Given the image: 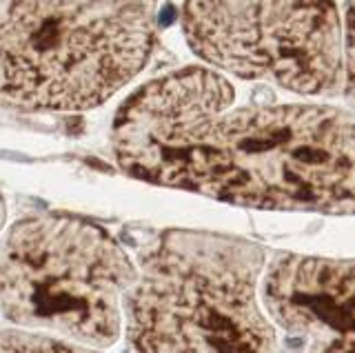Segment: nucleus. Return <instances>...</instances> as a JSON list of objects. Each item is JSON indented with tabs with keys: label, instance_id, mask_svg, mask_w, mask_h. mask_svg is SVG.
I'll use <instances>...</instances> for the list:
<instances>
[{
	"label": "nucleus",
	"instance_id": "nucleus-4",
	"mask_svg": "<svg viewBox=\"0 0 355 353\" xmlns=\"http://www.w3.org/2000/svg\"><path fill=\"white\" fill-rule=\"evenodd\" d=\"M138 273L103 227L69 216H31L5 240L3 313L18 327L105 349L120 338L125 298Z\"/></svg>",
	"mask_w": 355,
	"mask_h": 353
},
{
	"label": "nucleus",
	"instance_id": "nucleus-8",
	"mask_svg": "<svg viewBox=\"0 0 355 353\" xmlns=\"http://www.w3.org/2000/svg\"><path fill=\"white\" fill-rule=\"evenodd\" d=\"M342 85L349 105L355 109V5L347 9L344 20V58H342Z\"/></svg>",
	"mask_w": 355,
	"mask_h": 353
},
{
	"label": "nucleus",
	"instance_id": "nucleus-1",
	"mask_svg": "<svg viewBox=\"0 0 355 353\" xmlns=\"http://www.w3.org/2000/svg\"><path fill=\"white\" fill-rule=\"evenodd\" d=\"M233 103L231 83L207 67L142 85L114 120L120 169L240 207L355 214V114Z\"/></svg>",
	"mask_w": 355,
	"mask_h": 353
},
{
	"label": "nucleus",
	"instance_id": "nucleus-5",
	"mask_svg": "<svg viewBox=\"0 0 355 353\" xmlns=\"http://www.w3.org/2000/svg\"><path fill=\"white\" fill-rule=\"evenodd\" d=\"M189 47L218 71L304 96L342 83L344 38L331 0H187Z\"/></svg>",
	"mask_w": 355,
	"mask_h": 353
},
{
	"label": "nucleus",
	"instance_id": "nucleus-7",
	"mask_svg": "<svg viewBox=\"0 0 355 353\" xmlns=\"http://www.w3.org/2000/svg\"><path fill=\"white\" fill-rule=\"evenodd\" d=\"M3 353H98L87 345H71L58 338L27 331H3Z\"/></svg>",
	"mask_w": 355,
	"mask_h": 353
},
{
	"label": "nucleus",
	"instance_id": "nucleus-6",
	"mask_svg": "<svg viewBox=\"0 0 355 353\" xmlns=\"http://www.w3.org/2000/svg\"><path fill=\"white\" fill-rule=\"evenodd\" d=\"M262 304L293 353H355V260L280 253Z\"/></svg>",
	"mask_w": 355,
	"mask_h": 353
},
{
	"label": "nucleus",
	"instance_id": "nucleus-2",
	"mask_svg": "<svg viewBox=\"0 0 355 353\" xmlns=\"http://www.w3.org/2000/svg\"><path fill=\"white\" fill-rule=\"evenodd\" d=\"M266 251L258 242L169 229L140 253L125 298L140 353H293L260 307Z\"/></svg>",
	"mask_w": 355,
	"mask_h": 353
},
{
	"label": "nucleus",
	"instance_id": "nucleus-3",
	"mask_svg": "<svg viewBox=\"0 0 355 353\" xmlns=\"http://www.w3.org/2000/svg\"><path fill=\"white\" fill-rule=\"evenodd\" d=\"M155 0H3V103L85 112L144 69Z\"/></svg>",
	"mask_w": 355,
	"mask_h": 353
}]
</instances>
